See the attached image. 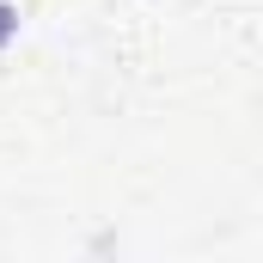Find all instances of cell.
Masks as SVG:
<instances>
[{"mask_svg": "<svg viewBox=\"0 0 263 263\" xmlns=\"http://www.w3.org/2000/svg\"><path fill=\"white\" fill-rule=\"evenodd\" d=\"M12 31H18V12H12V6H6V0H0V43H6V37H12Z\"/></svg>", "mask_w": 263, "mask_h": 263, "instance_id": "cell-1", "label": "cell"}]
</instances>
